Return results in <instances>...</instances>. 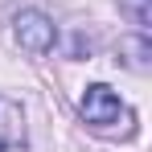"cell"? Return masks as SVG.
Instances as JSON below:
<instances>
[{
  "instance_id": "cell-1",
  "label": "cell",
  "mask_w": 152,
  "mask_h": 152,
  "mask_svg": "<svg viewBox=\"0 0 152 152\" xmlns=\"http://www.w3.org/2000/svg\"><path fill=\"white\" fill-rule=\"evenodd\" d=\"M78 111H82L86 127H95V132H115V127H119L124 136L136 132V111H132L107 82H91L86 95H82V103H78Z\"/></svg>"
},
{
  "instance_id": "cell-2",
  "label": "cell",
  "mask_w": 152,
  "mask_h": 152,
  "mask_svg": "<svg viewBox=\"0 0 152 152\" xmlns=\"http://www.w3.org/2000/svg\"><path fill=\"white\" fill-rule=\"evenodd\" d=\"M12 37H17V45L29 50L33 58H41V53L53 50V41H58V29L45 12H37V8H21L17 17H12Z\"/></svg>"
},
{
  "instance_id": "cell-3",
  "label": "cell",
  "mask_w": 152,
  "mask_h": 152,
  "mask_svg": "<svg viewBox=\"0 0 152 152\" xmlns=\"http://www.w3.org/2000/svg\"><path fill=\"white\" fill-rule=\"evenodd\" d=\"M25 144V115L12 99H0V152Z\"/></svg>"
},
{
  "instance_id": "cell-4",
  "label": "cell",
  "mask_w": 152,
  "mask_h": 152,
  "mask_svg": "<svg viewBox=\"0 0 152 152\" xmlns=\"http://www.w3.org/2000/svg\"><path fill=\"white\" fill-rule=\"evenodd\" d=\"M124 12L132 17V25L140 29V33H148V25H152V8H148V0H124Z\"/></svg>"
}]
</instances>
